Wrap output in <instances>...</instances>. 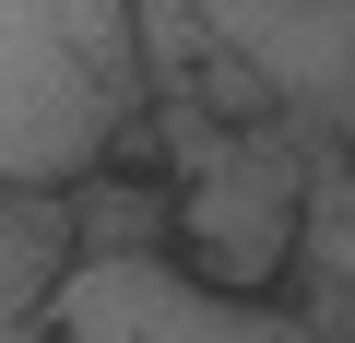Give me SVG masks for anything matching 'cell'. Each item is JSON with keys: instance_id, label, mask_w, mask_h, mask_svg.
I'll use <instances>...</instances> for the list:
<instances>
[{"instance_id": "cell-3", "label": "cell", "mask_w": 355, "mask_h": 343, "mask_svg": "<svg viewBox=\"0 0 355 343\" xmlns=\"http://www.w3.org/2000/svg\"><path fill=\"white\" fill-rule=\"evenodd\" d=\"M48 343H320L272 296H225L190 261H71L60 296L36 308Z\"/></svg>"}, {"instance_id": "cell-6", "label": "cell", "mask_w": 355, "mask_h": 343, "mask_svg": "<svg viewBox=\"0 0 355 343\" xmlns=\"http://www.w3.org/2000/svg\"><path fill=\"white\" fill-rule=\"evenodd\" d=\"M0 343H48V331H36V319H24V331H0Z\"/></svg>"}, {"instance_id": "cell-4", "label": "cell", "mask_w": 355, "mask_h": 343, "mask_svg": "<svg viewBox=\"0 0 355 343\" xmlns=\"http://www.w3.org/2000/svg\"><path fill=\"white\" fill-rule=\"evenodd\" d=\"M60 202H71V249L83 261H178V202H166V178H142V166H95V178H71Z\"/></svg>"}, {"instance_id": "cell-1", "label": "cell", "mask_w": 355, "mask_h": 343, "mask_svg": "<svg viewBox=\"0 0 355 343\" xmlns=\"http://www.w3.org/2000/svg\"><path fill=\"white\" fill-rule=\"evenodd\" d=\"M154 118L130 0H0V178L71 190Z\"/></svg>"}, {"instance_id": "cell-2", "label": "cell", "mask_w": 355, "mask_h": 343, "mask_svg": "<svg viewBox=\"0 0 355 343\" xmlns=\"http://www.w3.org/2000/svg\"><path fill=\"white\" fill-rule=\"evenodd\" d=\"M308 190H320V166H308V130L296 118H178V261H190L202 284L225 296H272V272L296 261L308 237Z\"/></svg>"}, {"instance_id": "cell-5", "label": "cell", "mask_w": 355, "mask_h": 343, "mask_svg": "<svg viewBox=\"0 0 355 343\" xmlns=\"http://www.w3.org/2000/svg\"><path fill=\"white\" fill-rule=\"evenodd\" d=\"M71 261H83V249H71V202H60V190H24V178H0V331H24V319L60 296Z\"/></svg>"}]
</instances>
